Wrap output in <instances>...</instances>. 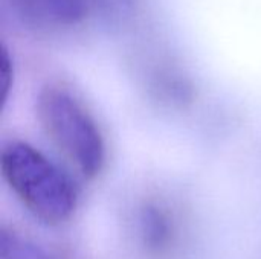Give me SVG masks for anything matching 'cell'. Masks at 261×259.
Here are the masks:
<instances>
[{"instance_id": "1", "label": "cell", "mask_w": 261, "mask_h": 259, "mask_svg": "<svg viewBox=\"0 0 261 259\" xmlns=\"http://www.w3.org/2000/svg\"><path fill=\"white\" fill-rule=\"evenodd\" d=\"M0 171L34 218L47 226H58L73 215L78 205L73 180L31 143L8 142L0 153Z\"/></svg>"}, {"instance_id": "2", "label": "cell", "mask_w": 261, "mask_h": 259, "mask_svg": "<svg viewBox=\"0 0 261 259\" xmlns=\"http://www.w3.org/2000/svg\"><path fill=\"white\" fill-rule=\"evenodd\" d=\"M37 119L50 143L84 179L101 174L107 159L102 131L84 105L67 87L44 85L35 104Z\"/></svg>"}, {"instance_id": "3", "label": "cell", "mask_w": 261, "mask_h": 259, "mask_svg": "<svg viewBox=\"0 0 261 259\" xmlns=\"http://www.w3.org/2000/svg\"><path fill=\"white\" fill-rule=\"evenodd\" d=\"M26 26L41 32H64L84 21L92 0H9Z\"/></svg>"}, {"instance_id": "4", "label": "cell", "mask_w": 261, "mask_h": 259, "mask_svg": "<svg viewBox=\"0 0 261 259\" xmlns=\"http://www.w3.org/2000/svg\"><path fill=\"white\" fill-rule=\"evenodd\" d=\"M139 235L150 253L168 250L174 237V223L168 211L156 203H147L139 212Z\"/></svg>"}, {"instance_id": "5", "label": "cell", "mask_w": 261, "mask_h": 259, "mask_svg": "<svg viewBox=\"0 0 261 259\" xmlns=\"http://www.w3.org/2000/svg\"><path fill=\"white\" fill-rule=\"evenodd\" d=\"M0 259H57L46 247L14 229L0 231Z\"/></svg>"}, {"instance_id": "6", "label": "cell", "mask_w": 261, "mask_h": 259, "mask_svg": "<svg viewBox=\"0 0 261 259\" xmlns=\"http://www.w3.org/2000/svg\"><path fill=\"white\" fill-rule=\"evenodd\" d=\"M2 76H0V84H2V95H3V101H6L8 98V92L11 87V79H12V69H11V61L9 56L6 53V50H3V56H2V70H0Z\"/></svg>"}]
</instances>
